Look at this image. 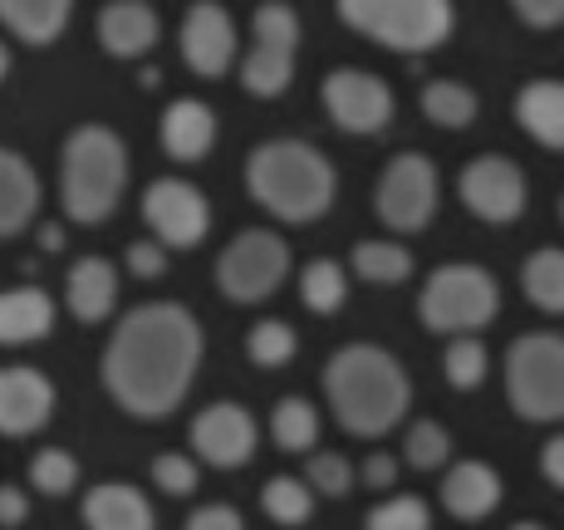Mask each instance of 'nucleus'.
I'll return each mask as SVG.
<instances>
[{"label": "nucleus", "mask_w": 564, "mask_h": 530, "mask_svg": "<svg viewBox=\"0 0 564 530\" xmlns=\"http://www.w3.org/2000/svg\"><path fill=\"white\" fill-rule=\"evenodd\" d=\"M206 334L197 315L177 300H148V305L128 310L113 324L104 344V393L123 408L128 418H167L182 408L192 378L202 369Z\"/></svg>", "instance_id": "nucleus-1"}, {"label": "nucleus", "mask_w": 564, "mask_h": 530, "mask_svg": "<svg viewBox=\"0 0 564 530\" xmlns=\"http://www.w3.org/2000/svg\"><path fill=\"white\" fill-rule=\"evenodd\" d=\"M324 398L334 423L354 437H383L408 418L412 383L408 369L383 344H344L324 364Z\"/></svg>", "instance_id": "nucleus-2"}, {"label": "nucleus", "mask_w": 564, "mask_h": 530, "mask_svg": "<svg viewBox=\"0 0 564 530\" xmlns=\"http://www.w3.org/2000/svg\"><path fill=\"white\" fill-rule=\"evenodd\" d=\"M246 192L275 221L305 226V221H319L334 207L339 172L305 138H270V143L251 148V158H246Z\"/></svg>", "instance_id": "nucleus-3"}, {"label": "nucleus", "mask_w": 564, "mask_h": 530, "mask_svg": "<svg viewBox=\"0 0 564 530\" xmlns=\"http://www.w3.org/2000/svg\"><path fill=\"white\" fill-rule=\"evenodd\" d=\"M128 187V148L113 128L84 123L59 148V207L69 221L99 226L118 212Z\"/></svg>", "instance_id": "nucleus-4"}, {"label": "nucleus", "mask_w": 564, "mask_h": 530, "mask_svg": "<svg viewBox=\"0 0 564 530\" xmlns=\"http://www.w3.org/2000/svg\"><path fill=\"white\" fill-rule=\"evenodd\" d=\"M334 10L354 35L403 54V60L442 50L457 30L452 0H334Z\"/></svg>", "instance_id": "nucleus-5"}, {"label": "nucleus", "mask_w": 564, "mask_h": 530, "mask_svg": "<svg viewBox=\"0 0 564 530\" xmlns=\"http://www.w3.org/2000/svg\"><path fill=\"white\" fill-rule=\"evenodd\" d=\"M501 315V285L486 266L471 261H452L437 266L427 275V285L417 290V320L427 334H476Z\"/></svg>", "instance_id": "nucleus-6"}, {"label": "nucleus", "mask_w": 564, "mask_h": 530, "mask_svg": "<svg viewBox=\"0 0 564 530\" xmlns=\"http://www.w3.org/2000/svg\"><path fill=\"white\" fill-rule=\"evenodd\" d=\"M506 398L525 423H564V334H520L506 354Z\"/></svg>", "instance_id": "nucleus-7"}, {"label": "nucleus", "mask_w": 564, "mask_h": 530, "mask_svg": "<svg viewBox=\"0 0 564 530\" xmlns=\"http://www.w3.org/2000/svg\"><path fill=\"white\" fill-rule=\"evenodd\" d=\"M290 275V246L285 236L265 231V226H246L241 236L221 246L216 256V285L231 305H260L270 300Z\"/></svg>", "instance_id": "nucleus-8"}, {"label": "nucleus", "mask_w": 564, "mask_h": 530, "mask_svg": "<svg viewBox=\"0 0 564 530\" xmlns=\"http://www.w3.org/2000/svg\"><path fill=\"white\" fill-rule=\"evenodd\" d=\"M300 60V15L285 0H265L251 15V50L241 60V89L256 99H280L295 84Z\"/></svg>", "instance_id": "nucleus-9"}, {"label": "nucleus", "mask_w": 564, "mask_h": 530, "mask_svg": "<svg viewBox=\"0 0 564 530\" xmlns=\"http://www.w3.org/2000/svg\"><path fill=\"white\" fill-rule=\"evenodd\" d=\"M437 207H442V177L432 167V158L422 153L388 158V167L378 172V187H373L378 221L398 236H417L422 226H432Z\"/></svg>", "instance_id": "nucleus-10"}, {"label": "nucleus", "mask_w": 564, "mask_h": 530, "mask_svg": "<svg viewBox=\"0 0 564 530\" xmlns=\"http://www.w3.org/2000/svg\"><path fill=\"white\" fill-rule=\"evenodd\" d=\"M319 99H324V113L334 118V128H344V133H354V138L383 133L398 113V99H393V89H388V79H378L373 69H354V64L324 74Z\"/></svg>", "instance_id": "nucleus-11"}, {"label": "nucleus", "mask_w": 564, "mask_h": 530, "mask_svg": "<svg viewBox=\"0 0 564 530\" xmlns=\"http://www.w3.org/2000/svg\"><path fill=\"white\" fill-rule=\"evenodd\" d=\"M143 221L167 251H197L212 231V202L187 177H158L143 192Z\"/></svg>", "instance_id": "nucleus-12"}, {"label": "nucleus", "mask_w": 564, "mask_h": 530, "mask_svg": "<svg viewBox=\"0 0 564 530\" xmlns=\"http://www.w3.org/2000/svg\"><path fill=\"white\" fill-rule=\"evenodd\" d=\"M457 197L462 207L486 226H511L525 216V202H530V187H525V172L516 167L511 158L501 153H481L462 167L457 177Z\"/></svg>", "instance_id": "nucleus-13"}, {"label": "nucleus", "mask_w": 564, "mask_h": 530, "mask_svg": "<svg viewBox=\"0 0 564 530\" xmlns=\"http://www.w3.org/2000/svg\"><path fill=\"white\" fill-rule=\"evenodd\" d=\"M187 437H192V452H197V462H206V467H216V472L246 467V462L256 457V447H260V428H256V418L246 413L241 403H212V408H202V413L192 418Z\"/></svg>", "instance_id": "nucleus-14"}, {"label": "nucleus", "mask_w": 564, "mask_h": 530, "mask_svg": "<svg viewBox=\"0 0 564 530\" xmlns=\"http://www.w3.org/2000/svg\"><path fill=\"white\" fill-rule=\"evenodd\" d=\"M177 45H182V64H187L197 79H221L236 64V25L216 0H197V6L182 15Z\"/></svg>", "instance_id": "nucleus-15"}, {"label": "nucleus", "mask_w": 564, "mask_h": 530, "mask_svg": "<svg viewBox=\"0 0 564 530\" xmlns=\"http://www.w3.org/2000/svg\"><path fill=\"white\" fill-rule=\"evenodd\" d=\"M54 418V383L30 364L0 369V432L6 437H30Z\"/></svg>", "instance_id": "nucleus-16"}, {"label": "nucleus", "mask_w": 564, "mask_h": 530, "mask_svg": "<svg viewBox=\"0 0 564 530\" xmlns=\"http://www.w3.org/2000/svg\"><path fill=\"white\" fill-rule=\"evenodd\" d=\"M99 45L113 60H148L162 40V20L148 0H108L99 10Z\"/></svg>", "instance_id": "nucleus-17"}, {"label": "nucleus", "mask_w": 564, "mask_h": 530, "mask_svg": "<svg viewBox=\"0 0 564 530\" xmlns=\"http://www.w3.org/2000/svg\"><path fill=\"white\" fill-rule=\"evenodd\" d=\"M501 506V472L491 462H452L442 477V511H452L457 521H486Z\"/></svg>", "instance_id": "nucleus-18"}, {"label": "nucleus", "mask_w": 564, "mask_h": 530, "mask_svg": "<svg viewBox=\"0 0 564 530\" xmlns=\"http://www.w3.org/2000/svg\"><path fill=\"white\" fill-rule=\"evenodd\" d=\"M64 305L79 324H104L118 305V270L104 256H84L64 275Z\"/></svg>", "instance_id": "nucleus-19"}, {"label": "nucleus", "mask_w": 564, "mask_h": 530, "mask_svg": "<svg viewBox=\"0 0 564 530\" xmlns=\"http://www.w3.org/2000/svg\"><path fill=\"white\" fill-rule=\"evenodd\" d=\"M84 526L89 530H158L153 501L128 482H99L84 496Z\"/></svg>", "instance_id": "nucleus-20"}, {"label": "nucleus", "mask_w": 564, "mask_h": 530, "mask_svg": "<svg viewBox=\"0 0 564 530\" xmlns=\"http://www.w3.org/2000/svg\"><path fill=\"white\" fill-rule=\"evenodd\" d=\"M162 148L172 162H202L216 148V113L202 99H172L162 113Z\"/></svg>", "instance_id": "nucleus-21"}, {"label": "nucleus", "mask_w": 564, "mask_h": 530, "mask_svg": "<svg viewBox=\"0 0 564 530\" xmlns=\"http://www.w3.org/2000/svg\"><path fill=\"white\" fill-rule=\"evenodd\" d=\"M40 212V177L25 153H0V236H20Z\"/></svg>", "instance_id": "nucleus-22"}, {"label": "nucleus", "mask_w": 564, "mask_h": 530, "mask_svg": "<svg viewBox=\"0 0 564 530\" xmlns=\"http://www.w3.org/2000/svg\"><path fill=\"white\" fill-rule=\"evenodd\" d=\"M516 118L540 148L564 153V79H530L516 94Z\"/></svg>", "instance_id": "nucleus-23"}, {"label": "nucleus", "mask_w": 564, "mask_h": 530, "mask_svg": "<svg viewBox=\"0 0 564 530\" xmlns=\"http://www.w3.org/2000/svg\"><path fill=\"white\" fill-rule=\"evenodd\" d=\"M54 329V300L40 285H15L0 295V339L35 344Z\"/></svg>", "instance_id": "nucleus-24"}, {"label": "nucleus", "mask_w": 564, "mask_h": 530, "mask_svg": "<svg viewBox=\"0 0 564 530\" xmlns=\"http://www.w3.org/2000/svg\"><path fill=\"white\" fill-rule=\"evenodd\" d=\"M74 15V0H0V20L20 45H54Z\"/></svg>", "instance_id": "nucleus-25"}, {"label": "nucleus", "mask_w": 564, "mask_h": 530, "mask_svg": "<svg viewBox=\"0 0 564 530\" xmlns=\"http://www.w3.org/2000/svg\"><path fill=\"white\" fill-rule=\"evenodd\" d=\"M417 104H422V118H427V123H437V128H447V133H462V128H471L476 113H481V99H476V94L466 89V84H457V79L422 84Z\"/></svg>", "instance_id": "nucleus-26"}, {"label": "nucleus", "mask_w": 564, "mask_h": 530, "mask_svg": "<svg viewBox=\"0 0 564 530\" xmlns=\"http://www.w3.org/2000/svg\"><path fill=\"white\" fill-rule=\"evenodd\" d=\"M520 290H525V300L535 310L564 315V251L560 246H545V251H535L520 266Z\"/></svg>", "instance_id": "nucleus-27"}, {"label": "nucleus", "mask_w": 564, "mask_h": 530, "mask_svg": "<svg viewBox=\"0 0 564 530\" xmlns=\"http://www.w3.org/2000/svg\"><path fill=\"white\" fill-rule=\"evenodd\" d=\"M300 300H305V310H314V315H339L344 300H349V275H344V266L329 261V256L310 261L300 270Z\"/></svg>", "instance_id": "nucleus-28"}, {"label": "nucleus", "mask_w": 564, "mask_h": 530, "mask_svg": "<svg viewBox=\"0 0 564 530\" xmlns=\"http://www.w3.org/2000/svg\"><path fill=\"white\" fill-rule=\"evenodd\" d=\"M354 275L368 285H403L412 275V251L398 241H359L354 246Z\"/></svg>", "instance_id": "nucleus-29"}, {"label": "nucleus", "mask_w": 564, "mask_h": 530, "mask_svg": "<svg viewBox=\"0 0 564 530\" xmlns=\"http://www.w3.org/2000/svg\"><path fill=\"white\" fill-rule=\"evenodd\" d=\"M270 437L280 452H314L319 442V413L305 398H280L275 413H270Z\"/></svg>", "instance_id": "nucleus-30"}, {"label": "nucleus", "mask_w": 564, "mask_h": 530, "mask_svg": "<svg viewBox=\"0 0 564 530\" xmlns=\"http://www.w3.org/2000/svg\"><path fill=\"white\" fill-rule=\"evenodd\" d=\"M314 486L300 477H270L260 486V511L270 516L275 526H305L314 516Z\"/></svg>", "instance_id": "nucleus-31"}, {"label": "nucleus", "mask_w": 564, "mask_h": 530, "mask_svg": "<svg viewBox=\"0 0 564 530\" xmlns=\"http://www.w3.org/2000/svg\"><path fill=\"white\" fill-rule=\"evenodd\" d=\"M403 462L412 472H442L452 462V432L437 423V418H422V423L408 428L403 437Z\"/></svg>", "instance_id": "nucleus-32"}, {"label": "nucleus", "mask_w": 564, "mask_h": 530, "mask_svg": "<svg viewBox=\"0 0 564 530\" xmlns=\"http://www.w3.org/2000/svg\"><path fill=\"white\" fill-rule=\"evenodd\" d=\"M246 354H251L256 369H285L300 354V339L285 320H260V324H251V334H246Z\"/></svg>", "instance_id": "nucleus-33"}, {"label": "nucleus", "mask_w": 564, "mask_h": 530, "mask_svg": "<svg viewBox=\"0 0 564 530\" xmlns=\"http://www.w3.org/2000/svg\"><path fill=\"white\" fill-rule=\"evenodd\" d=\"M486 369H491V359H486V344L476 339V334H457V339L447 344V354H442V374H447V383L462 388V393L481 388Z\"/></svg>", "instance_id": "nucleus-34"}, {"label": "nucleus", "mask_w": 564, "mask_h": 530, "mask_svg": "<svg viewBox=\"0 0 564 530\" xmlns=\"http://www.w3.org/2000/svg\"><path fill=\"white\" fill-rule=\"evenodd\" d=\"M30 486L40 496H69L79 486V462L69 457L64 447H40L30 457Z\"/></svg>", "instance_id": "nucleus-35"}, {"label": "nucleus", "mask_w": 564, "mask_h": 530, "mask_svg": "<svg viewBox=\"0 0 564 530\" xmlns=\"http://www.w3.org/2000/svg\"><path fill=\"white\" fill-rule=\"evenodd\" d=\"M364 530H432V511L422 496H388L364 516Z\"/></svg>", "instance_id": "nucleus-36"}, {"label": "nucleus", "mask_w": 564, "mask_h": 530, "mask_svg": "<svg viewBox=\"0 0 564 530\" xmlns=\"http://www.w3.org/2000/svg\"><path fill=\"white\" fill-rule=\"evenodd\" d=\"M305 482L319 496H334V501H339V496L354 491V467L339 457V452H314L310 467H305Z\"/></svg>", "instance_id": "nucleus-37"}, {"label": "nucleus", "mask_w": 564, "mask_h": 530, "mask_svg": "<svg viewBox=\"0 0 564 530\" xmlns=\"http://www.w3.org/2000/svg\"><path fill=\"white\" fill-rule=\"evenodd\" d=\"M153 482H158V491H167V496H192L197 491V482H202V472H197V462H192L187 452H158L153 457Z\"/></svg>", "instance_id": "nucleus-38"}, {"label": "nucleus", "mask_w": 564, "mask_h": 530, "mask_svg": "<svg viewBox=\"0 0 564 530\" xmlns=\"http://www.w3.org/2000/svg\"><path fill=\"white\" fill-rule=\"evenodd\" d=\"M128 275H138V280H158V275H167V246L158 241V236H148V241H133L128 246Z\"/></svg>", "instance_id": "nucleus-39"}, {"label": "nucleus", "mask_w": 564, "mask_h": 530, "mask_svg": "<svg viewBox=\"0 0 564 530\" xmlns=\"http://www.w3.org/2000/svg\"><path fill=\"white\" fill-rule=\"evenodd\" d=\"M520 25L530 30H560L564 25V0H511Z\"/></svg>", "instance_id": "nucleus-40"}, {"label": "nucleus", "mask_w": 564, "mask_h": 530, "mask_svg": "<svg viewBox=\"0 0 564 530\" xmlns=\"http://www.w3.org/2000/svg\"><path fill=\"white\" fill-rule=\"evenodd\" d=\"M182 530H246V521H241V511H236V506L212 501V506H197V511L182 521Z\"/></svg>", "instance_id": "nucleus-41"}, {"label": "nucleus", "mask_w": 564, "mask_h": 530, "mask_svg": "<svg viewBox=\"0 0 564 530\" xmlns=\"http://www.w3.org/2000/svg\"><path fill=\"white\" fill-rule=\"evenodd\" d=\"M364 486H373V491H388V486L398 482V457L393 452H373V457L364 462Z\"/></svg>", "instance_id": "nucleus-42"}, {"label": "nucleus", "mask_w": 564, "mask_h": 530, "mask_svg": "<svg viewBox=\"0 0 564 530\" xmlns=\"http://www.w3.org/2000/svg\"><path fill=\"white\" fill-rule=\"evenodd\" d=\"M540 472H545L550 486H560V491H564V432L540 447Z\"/></svg>", "instance_id": "nucleus-43"}, {"label": "nucleus", "mask_w": 564, "mask_h": 530, "mask_svg": "<svg viewBox=\"0 0 564 530\" xmlns=\"http://www.w3.org/2000/svg\"><path fill=\"white\" fill-rule=\"evenodd\" d=\"M0 521L10 530L25 521V491H20V486H0Z\"/></svg>", "instance_id": "nucleus-44"}, {"label": "nucleus", "mask_w": 564, "mask_h": 530, "mask_svg": "<svg viewBox=\"0 0 564 530\" xmlns=\"http://www.w3.org/2000/svg\"><path fill=\"white\" fill-rule=\"evenodd\" d=\"M40 246H45V251H59V246H64V231H59V226H45V231H40Z\"/></svg>", "instance_id": "nucleus-45"}, {"label": "nucleus", "mask_w": 564, "mask_h": 530, "mask_svg": "<svg viewBox=\"0 0 564 530\" xmlns=\"http://www.w3.org/2000/svg\"><path fill=\"white\" fill-rule=\"evenodd\" d=\"M138 84H143V89H158V84H162V69H153V64H143V69H138Z\"/></svg>", "instance_id": "nucleus-46"}, {"label": "nucleus", "mask_w": 564, "mask_h": 530, "mask_svg": "<svg viewBox=\"0 0 564 530\" xmlns=\"http://www.w3.org/2000/svg\"><path fill=\"white\" fill-rule=\"evenodd\" d=\"M511 530H545V526H535V521H520V526H511Z\"/></svg>", "instance_id": "nucleus-47"}, {"label": "nucleus", "mask_w": 564, "mask_h": 530, "mask_svg": "<svg viewBox=\"0 0 564 530\" xmlns=\"http://www.w3.org/2000/svg\"><path fill=\"white\" fill-rule=\"evenodd\" d=\"M560 221H564V197H560Z\"/></svg>", "instance_id": "nucleus-48"}]
</instances>
